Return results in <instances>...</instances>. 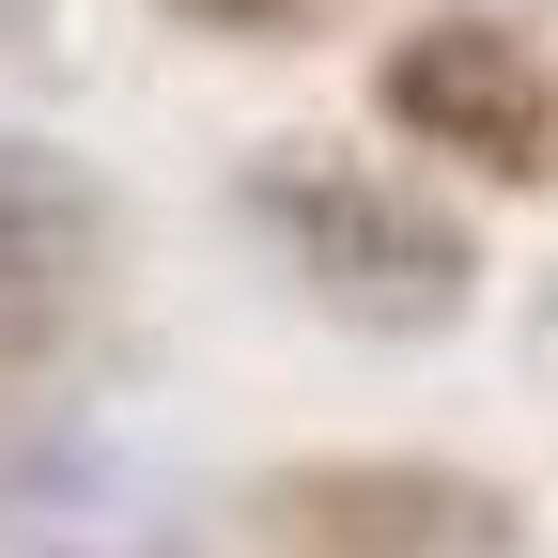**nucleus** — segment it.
I'll use <instances>...</instances> for the list:
<instances>
[{"label":"nucleus","instance_id":"obj_1","mask_svg":"<svg viewBox=\"0 0 558 558\" xmlns=\"http://www.w3.org/2000/svg\"><path fill=\"white\" fill-rule=\"evenodd\" d=\"M233 218L264 233V264L295 279L326 326H357V341H450L481 311V218L435 171L326 156V140H264V156L233 171Z\"/></svg>","mask_w":558,"mask_h":558},{"label":"nucleus","instance_id":"obj_2","mask_svg":"<svg viewBox=\"0 0 558 558\" xmlns=\"http://www.w3.org/2000/svg\"><path fill=\"white\" fill-rule=\"evenodd\" d=\"M357 94H373V140L418 156L435 186H558V62L527 16H481V0L403 16Z\"/></svg>","mask_w":558,"mask_h":558},{"label":"nucleus","instance_id":"obj_3","mask_svg":"<svg viewBox=\"0 0 558 558\" xmlns=\"http://www.w3.org/2000/svg\"><path fill=\"white\" fill-rule=\"evenodd\" d=\"M248 527L264 558H512L527 497L450 450H311L248 481Z\"/></svg>","mask_w":558,"mask_h":558},{"label":"nucleus","instance_id":"obj_4","mask_svg":"<svg viewBox=\"0 0 558 558\" xmlns=\"http://www.w3.org/2000/svg\"><path fill=\"white\" fill-rule=\"evenodd\" d=\"M124 264V202L94 156L0 124V279H109Z\"/></svg>","mask_w":558,"mask_h":558},{"label":"nucleus","instance_id":"obj_5","mask_svg":"<svg viewBox=\"0 0 558 558\" xmlns=\"http://www.w3.org/2000/svg\"><path fill=\"white\" fill-rule=\"evenodd\" d=\"M109 341V279H0V418L62 403Z\"/></svg>","mask_w":558,"mask_h":558},{"label":"nucleus","instance_id":"obj_6","mask_svg":"<svg viewBox=\"0 0 558 558\" xmlns=\"http://www.w3.org/2000/svg\"><path fill=\"white\" fill-rule=\"evenodd\" d=\"M171 32H202V47H295V32H326V16H357V0H156Z\"/></svg>","mask_w":558,"mask_h":558},{"label":"nucleus","instance_id":"obj_7","mask_svg":"<svg viewBox=\"0 0 558 558\" xmlns=\"http://www.w3.org/2000/svg\"><path fill=\"white\" fill-rule=\"evenodd\" d=\"M47 16H62V0H0V62H16V47H47Z\"/></svg>","mask_w":558,"mask_h":558}]
</instances>
